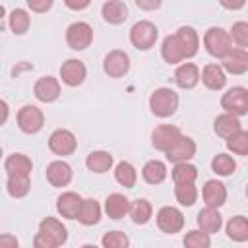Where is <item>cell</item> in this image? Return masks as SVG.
Wrapping results in <instances>:
<instances>
[{
    "label": "cell",
    "instance_id": "1",
    "mask_svg": "<svg viewBox=\"0 0 248 248\" xmlns=\"http://www.w3.org/2000/svg\"><path fill=\"white\" fill-rule=\"evenodd\" d=\"M149 108L155 116L167 118L178 108V95L169 87H159L149 97Z\"/></svg>",
    "mask_w": 248,
    "mask_h": 248
},
{
    "label": "cell",
    "instance_id": "2",
    "mask_svg": "<svg viewBox=\"0 0 248 248\" xmlns=\"http://www.w3.org/2000/svg\"><path fill=\"white\" fill-rule=\"evenodd\" d=\"M203 45H205L207 52L215 58H225L232 50V41H231L229 33L221 27H209L203 35Z\"/></svg>",
    "mask_w": 248,
    "mask_h": 248
},
{
    "label": "cell",
    "instance_id": "3",
    "mask_svg": "<svg viewBox=\"0 0 248 248\" xmlns=\"http://www.w3.org/2000/svg\"><path fill=\"white\" fill-rule=\"evenodd\" d=\"M157 35H159L157 27H155L151 21L143 19V21H138V23L132 27V31H130V41H132V45H134L136 48L147 50V48H151V46L155 45Z\"/></svg>",
    "mask_w": 248,
    "mask_h": 248
},
{
    "label": "cell",
    "instance_id": "4",
    "mask_svg": "<svg viewBox=\"0 0 248 248\" xmlns=\"http://www.w3.org/2000/svg\"><path fill=\"white\" fill-rule=\"evenodd\" d=\"M221 107L232 116H242L248 112V91L244 87H231L221 97Z\"/></svg>",
    "mask_w": 248,
    "mask_h": 248
},
{
    "label": "cell",
    "instance_id": "5",
    "mask_svg": "<svg viewBox=\"0 0 248 248\" xmlns=\"http://www.w3.org/2000/svg\"><path fill=\"white\" fill-rule=\"evenodd\" d=\"M91 41H93V29H91V25L85 23V21H76V23H72V25L68 27V31H66V43H68V46L74 48V50H83V48H87V46L91 45Z\"/></svg>",
    "mask_w": 248,
    "mask_h": 248
},
{
    "label": "cell",
    "instance_id": "6",
    "mask_svg": "<svg viewBox=\"0 0 248 248\" xmlns=\"http://www.w3.org/2000/svg\"><path fill=\"white\" fill-rule=\"evenodd\" d=\"M45 124V116L41 112V108H37L35 105H25L19 108L17 112V126L21 132L25 134H37Z\"/></svg>",
    "mask_w": 248,
    "mask_h": 248
},
{
    "label": "cell",
    "instance_id": "7",
    "mask_svg": "<svg viewBox=\"0 0 248 248\" xmlns=\"http://www.w3.org/2000/svg\"><path fill=\"white\" fill-rule=\"evenodd\" d=\"M48 147H50V151L52 153H56V155H72L74 151H76V147H78V140H76V136L70 132V130H64V128H58V130H54L52 134H50V138H48Z\"/></svg>",
    "mask_w": 248,
    "mask_h": 248
},
{
    "label": "cell",
    "instance_id": "8",
    "mask_svg": "<svg viewBox=\"0 0 248 248\" xmlns=\"http://www.w3.org/2000/svg\"><path fill=\"white\" fill-rule=\"evenodd\" d=\"M167 159L170 163H188V159H192L196 155V141L188 136H178V140L165 151Z\"/></svg>",
    "mask_w": 248,
    "mask_h": 248
},
{
    "label": "cell",
    "instance_id": "9",
    "mask_svg": "<svg viewBox=\"0 0 248 248\" xmlns=\"http://www.w3.org/2000/svg\"><path fill=\"white\" fill-rule=\"evenodd\" d=\"M157 225L163 232H169V234H174L178 232L182 227H184V215L176 209V207H170V205H165L159 209L157 213Z\"/></svg>",
    "mask_w": 248,
    "mask_h": 248
},
{
    "label": "cell",
    "instance_id": "10",
    "mask_svg": "<svg viewBox=\"0 0 248 248\" xmlns=\"http://www.w3.org/2000/svg\"><path fill=\"white\" fill-rule=\"evenodd\" d=\"M103 70L110 78H122L130 70V58H128V54L124 50H110L105 56Z\"/></svg>",
    "mask_w": 248,
    "mask_h": 248
},
{
    "label": "cell",
    "instance_id": "11",
    "mask_svg": "<svg viewBox=\"0 0 248 248\" xmlns=\"http://www.w3.org/2000/svg\"><path fill=\"white\" fill-rule=\"evenodd\" d=\"M85 74H87L85 64H83L81 60H78V58H70V60H66V62L60 66V78H62V81H64L66 85H70V87L79 85V83L85 79Z\"/></svg>",
    "mask_w": 248,
    "mask_h": 248
},
{
    "label": "cell",
    "instance_id": "12",
    "mask_svg": "<svg viewBox=\"0 0 248 248\" xmlns=\"http://www.w3.org/2000/svg\"><path fill=\"white\" fill-rule=\"evenodd\" d=\"M178 136H180V130H178L176 126L161 124V126H157V128L153 130V134H151V143H153L155 149L167 151V149L178 140Z\"/></svg>",
    "mask_w": 248,
    "mask_h": 248
},
{
    "label": "cell",
    "instance_id": "13",
    "mask_svg": "<svg viewBox=\"0 0 248 248\" xmlns=\"http://www.w3.org/2000/svg\"><path fill=\"white\" fill-rule=\"evenodd\" d=\"M33 93H35V97H37L39 101H43V103H52V101H56L58 95H60V83H58L56 78L45 76V78L37 79V83H35V87H33Z\"/></svg>",
    "mask_w": 248,
    "mask_h": 248
},
{
    "label": "cell",
    "instance_id": "14",
    "mask_svg": "<svg viewBox=\"0 0 248 248\" xmlns=\"http://www.w3.org/2000/svg\"><path fill=\"white\" fill-rule=\"evenodd\" d=\"M203 202H205V207H211V209H217L225 203L227 200V188L223 182L219 180H207L205 186H203Z\"/></svg>",
    "mask_w": 248,
    "mask_h": 248
},
{
    "label": "cell",
    "instance_id": "15",
    "mask_svg": "<svg viewBox=\"0 0 248 248\" xmlns=\"http://www.w3.org/2000/svg\"><path fill=\"white\" fill-rule=\"evenodd\" d=\"M176 41H178V46L182 50V56L184 58H192L198 48H200V39H198V33L194 27H180L176 33H174Z\"/></svg>",
    "mask_w": 248,
    "mask_h": 248
},
{
    "label": "cell",
    "instance_id": "16",
    "mask_svg": "<svg viewBox=\"0 0 248 248\" xmlns=\"http://www.w3.org/2000/svg\"><path fill=\"white\" fill-rule=\"evenodd\" d=\"M46 180L56 186V188H62L66 184H70L72 180V167L64 161H52L48 163L46 167Z\"/></svg>",
    "mask_w": 248,
    "mask_h": 248
},
{
    "label": "cell",
    "instance_id": "17",
    "mask_svg": "<svg viewBox=\"0 0 248 248\" xmlns=\"http://www.w3.org/2000/svg\"><path fill=\"white\" fill-rule=\"evenodd\" d=\"M81 198L79 194L76 192H64L58 196L56 200V209L62 217L66 219H78V213H79V207H81Z\"/></svg>",
    "mask_w": 248,
    "mask_h": 248
},
{
    "label": "cell",
    "instance_id": "18",
    "mask_svg": "<svg viewBox=\"0 0 248 248\" xmlns=\"http://www.w3.org/2000/svg\"><path fill=\"white\" fill-rule=\"evenodd\" d=\"M39 232L45 234L46 238H50L52 242H56L58 246L68 240L66 227H64L58 219H54V217H45V219L41 221V225H39Z\"/></svg>",
    "mask_w": 248,
    "mask_h": 248
},
{
    "label": "cell",
    "instance_id": "19",
    "mask_svg": "<svg viewBox=\"0 0 248 248\" xmlns=\"http://www.w3.org/2000/svg\"><path fill=\"white\" fill-rule=\"evenodd\" d=\"M174 81H176V85L182 87V89H192V87H196L198 81H200V70H198V66L192 64V62L180 64V66L176 68V72H174Z\"/></svg>",
    "mask_w": 248,
    "mask_h": 248
},
{
    "label": "cell",
    "instance_id": "20",
    "mask_svg": "<svg viewBox=\"0 0 248 248\" xmlns=\"http://www.w3.org/2000/svg\"><path fill=\"white\" fill-rule=\"evenodd\" d=\"M223 68L229 72V74H234V76H240L248 70V54L246 50L242 48H232L225 58H223Z\"/></svg>",
    "mask_w": 248,
    "mask_h": 248
},
{
    "label": "cell",
    "instance_id": "21",
    "mask_svg": "<svg viewBox=\"0 0 248 248\" xmlns=\"http://www.w3.org/2000/svg\"><path fill=\"white\" fill-rule=\"evenodd\" d=\"M6 172L8 176H29L31 174V169H33V163L27 155L23 153H14L6 159Z\"/></svg>",
    "mask_w": 248,
    "mask_h": 248
},
{
    "label": "cell",
    "instance_id": "22",
    "mask_svg": "<svg viewBox=\"0 0 248 248\" xmlns=\"http://www.w3.org/2000/svg\"><path fill=\"white\" fill-rule=\"evenodd\" d=\"M196 221H198L200 231L205 232V234H213V232H217V231L221 229V225H223L221 213H219L217 209H211V207L202 209V211L198 213V219H196Z\"/></svg>",
    "mask_w": 248,
    "mask_h": 248
},
{
    "label": "cell",
    "instance_id": "23",
    "mask_svg": "<svg viewBox=\"0 0 248 248\" xmlns=\"http://www.w3.org/2000/svg\"><path fill=\"white\" fill-rule=\"evenodd\" d=\"M202 81H203V85L207 87V89H213V91H217V89H223L225 87V83H227V78H225V72H223V68L221 66H217V64H207L205 68H203V72H202Z\"/></svg>",
    "mask_w": 248,
    "mask_h": 248
},
{
    "label": "cell",
    "instance_id": "24",
    "mask_svg": "<svg viewBox=\"0 0 248 248\" xmlns=\"http://www.w3.org/2000/svg\"><path fill=\"white\" fill-rule=\"evenodd\" d=\"M128 17V8L124 2L120 0H108L103 4V19L112 23V25H118L122 21H126Z\"/></svg>",
    "mask_w": 248,
    "mask_h": 248
},
{
    "label": "cell",
    "instance_id": "25",
    "mask_svg": "<svg viewBox=\"0 0 248 248\" xmlns=\"http://www.w3.org/2000/svg\"><path fill=\"white\" fill-rule=\"evenodd\" d=\"M105 211L110 219H120L130 211V200L122 194H110L105 202Z\"/></svg>",
    "mask_w": 248,
    "mask_h": 248
},
{
    "label": "cell",
    "instance_id": "26",
    "mask_svg": "<svg viewBox=\"0 0 248 248\" xmlns=\"http://www.w3.org/2000/svg\"><path fill=\"white\" fill-rule=\"evenodd\" d=\"M238 130H242V124H240L238 116H232L229 112H223L221 116L215 118V132H217V136H221V138L227 140L232 134H236Z\"/></svg>",
    "mask_w": 248,
    "mask_h": 248
},
{
    "label": "cell",
    "instance_id": "27",
    "mask_svg": "<svg viewBox=\"0 0 248 248\" xmlns=\"http://www.w3.org/2000/svg\"><path fill=\"white\" fill-rule=\"evenodd\" d=\"M141 176L149 184H161L167 178V167H165L163 161H157V159L147 161L141 169Z\"/></svg>",
    "mask_w": 248,
    "mask_h": 248
},
{
    "label": "cell",
    "instance_id": "28",
    "mask_svg": "<svg viewBox=\"0 0 248 248\" xmlns=\"http://www.w3.org/2000/svg\"><path fill=\"white\" fill-rule=\"evenodd\" d=\"M85 165L93 172H99V174L101 172H107L112 167V155L108 151H93V153L87 155Z\"/></svg>",
    "mask_w": 248,
    "mask_h": 248
},
{
    "label": "cell",
    "instance_id": "29",
    "mask_svg": "<svg viewBox=\"0 0 248 248\" xmlns=\"http://www.w3.org/2000/svg\"><path fill=\"white\" fill-rule=\"evenodd\" d=\"M101 219V207L95 200H83L81 202V207H79V213H78V221L83 223V225H95L99 223Z\"/></svg>",
    "mask_w": 248,
    "mask_h": 248
},
{
    "label": "cell",
    "instance_id": "30",
    "mask_svg": "<svg viewBox=\"0 0 248 248\" xmlns=\"http://www.w3.org/2000/svg\"><path fill=\"white\" fill-rule=\"evenodd\" d=\"M227 234H229L231 240H236V242L248 240V223H246V217L244 215L232 217L227 223Z\"/></svg>",
    "mask_w": 248,
    "mask_h": 248
},
{
    "label": "cell",
    "instance_id": "31",
    "mask_svg": "<svg viewBox=\"0 0 248 248\" xmlns=\"http://www.w3.org/2000/svg\"><path fill=\"white\" fill-rule=\"evenodd\" d=\"M161 54H163L165 62H169V64H178V62H182V60H184L182 50H180L178 41H176V37H174V35L165 37L163 46H161Z\"/></svg>",
    "mask_w": 248,
    "mask_h": 248
},
{
    "label": "cell",
    "instance_id": "32",
    "mask_svg": "<svg viewBox=\"0 0 248 248\" xmlns=\"http://www.w3.org/2000/svg\"><path fill=\"white\" fill-rule=\"evenodd\" d=\"M114 178L124 188H134L136 186V180H138V172H136V169L128 161H122L114 169Z\"/></svg>",
    "mask_w": 248,
    "mask_h": 248
},
{
    "label": "cell",
    "instance_id": "33",
    "mask_svg": "<svg viewBox=\"0 0 248 248\" xmlns=\"http://www.w3.org/2000/svg\"><path fill=\"white\" fill-rule=\"evenodd\" d=\"M198 178V169L190 163H176L172 169V180L174 184H194Z\"/></svg>",
    "mask_w": 248,
    "mask_h": 248
},
{
    "label": "cell",
    "instance_id": "34",
    "mask_svg": "<svg viewBox=\"0 0 248 248\" xmlns=\"http://www.w3.org/2000/svg\"><path fill=\"white\" fill-rule=\"evenodd\" d=\"M130 217H132V221L134 223H138V225H143V223H147L149 219H151V213H153V207H151V203L147 202V200H136L132 205H130Z\"/></svg>",
    "mask_w": 248,
    "mask_h": 248
},
{
    "label": "cell",
    "instance_id": "35",
    "mask_svg": "<svg viewBox=\"0 0 248 248\" xmlns=\"http://www.w3.org/2000/svg\"><path fill=\"white\" fill-rule=\"evenodd\" d=\"M6 188L12 198H23V196H27V192L31 188L29 176H8Z\"/></svg>",
    "mask_w": 248,
    "mask_h": 248
},
{
    "label": "cell",
    "instance_id": "36",
    "mask_svg": "<svg viewBox=\"0 0 248 248\" xmlns=\"http://www.w3.org/2000/svg\"><path fill=\"white\" fill-rule=\"evenodd\" d=\"M29 23H31V19H29V14H27L25 10L16 8V10L10 14V27H12V31H14L16 35H23V33L29 29Z\"/></svg>",
    "mask_w": 248,
    "mask_h": 248
},
{
    "label": "cell",
    "instance_id": "37",
    "mask_svg": "<svg viewBox=\"0 0 248 248\" xmlns=\"http://www.w3.org/2000/svg\"><path fill=\"white\" fill-rule=\"evenodd\" d=\"M211 169H213V172H217V174H221V176H227V174H232V172H234L236 163H234V159H232L231 155L219 153V155L213 157Z\"/></svg>",
    "mask_w": 248,
    "mask_h": 248
},
{
    "label": "cell",
    "instance_id": "38",
    "mask_svg": "<svg viewBox=\"0 0 248 248\" xmlns=\"http://www.w3.org/2000/svg\"><path fill=\"white\" fill-rule=\"evenodd\" d=\"M227 147L236 155H246L248 153V132L246 130H238L236 134L227 138Z\"/></svg>",
    "mask_w": 248,
    "mask_h": 248
},
{
    "label": "cell",
    "instance_id": "39",
    "mask_svg": "<svg viewBox=\"0 0 248 248\" xmlns=\"http://www.w3.org/2000/svg\"><path fill=\"white\" fill-rule=\"evenodd\" d=\"M174 196L182 205H194L198 200V190L194 184H174Z\"/></svg>",
    "mask_w": 248,
    "mask_h": 248
},
{
    "label": "cell",
    "instance_id": "40",
    "mask_svg": "<svg viewBox=\"0 0 248 248\" xmlns=\"http://www.w3.org/2000/svg\"><path fill=\"white\" fill-rule=\"evenodd\" d=\"M229 37H231L232 43H236L238 48L244 50V48L248 46V23H246V21H236V23L232 25Z\"/></svg>",
    "mask_w": 248,
    "mask_h": 248
},
{
    "label": "cell",
    "instance_id": "41",
    "mask_svg": "<svg viewBox=\"0 0 248 248\" xmlns=\"http://www.w3.org/2000/svg\"><path fill=\"white\" fill-rule=\"evenodd\" d=\"M209 244H211L209 234H205L202 231H190L184 236V246L186 248H209Z\"/></svg>",
    "mask_w": 248,
    "mask_h": 248
},
{
    "label": "cell",
    "instance_id": "42",
    "mask_svg": "<svg viewBox=\"0 0 248 248\" xmlns=\"http://www.w3.org/2000/svg\"><path fill=\"white\" fill-rule=\"evenodd\" d=\"M130 240L120 231H110L103 236V248H128Z\"/></svg>",
    "mask_w": 248,
    "mask_h": 248
},
{
    "label": "cell",
    "instance_id": "43",
    "mask_svg": "<svg viewBox=\"0 0 248 248\" xmlns=\"http://www.w3.org/2000/svg\"><path fill=\"white\" fill-rule=\"evenodd\" d=\"M33 246H35V248H58L56 242H52L50 238H46V236L41 234V232L35 234V238H33Z\"/></svg>",
    "mask_w": 248,
    "mask_h": 248
},
{
    "label": "cell",
    "instance_id": "44",
    "mask_svg": "<svg viewBox=\"0 0 248 248\" xmlns=\"http://www.w3.org/2000/svg\"><path fill=\"white\" fill-rule=\"evenodd\" d=\"M27 6L33 12H46L52 6V0H27Z\"/></svg>",
    "mask_w": 248,
    "mask_h": 248
},
{
    "label": "cell",
    "instance_id": "45",
    "mask_svg": "<svg viewBox=\"0 0 248 248\" xmlns=\"http://www.w3.org/2000/svg\"><path fill=\"white\" fill-rule=\"evenodd\" d=\"M0 248H19V242L14 234H0Z\"/></svg>",
    "mask_w": 248,
    "mask_h": 248
},
{
    "label": "cell",
    "instance_id": "46",
    "mask_svg": "<svg viewBox=\"0 0 248 248\" xmlns=\"http://www.w3.org/2000/svg\"><path fill=\"white\" fill-rule=\"evenodd\" d=\"M136 4H138V8H143V10H155V8H159V6H161V2H157V0H151V2L136 0Z\"/></svg>",
    "mask_w": 248,
    "mask_h": 248
},
{
    "label": "cell",
    "instance_id": "47",
    "mask_svg": "<svg viewBox=\"0 0 248 248\" xmlns=\"http://www.w3.org/2000/svg\"><path fill=\"white\" fill-rule=\"evenodd\" d=\"M8 114H10V108H8L6 101H2V99H0V126L8 120Z\"/></svg>",
    "mask_w": 248,
    "mask_h": 248
},
{
    "label": "cell",
    "instance_id": "48",
    "mask_svg": "<svg viewBox=\"0 0 248 248\" xmlns=\"http://www.w3.org/2000/svg\"><path fill=\"white\" fill-rule=\"evenodd\" d=\"M66 6L72 8V10H83L89 6V0H81V2H72V0H66Z\"/></svg>",
    "mask_w": 248,
    "mask_h": 248
},
{
    "label": "cell",
    "instance_id": "49",
    "mask_svg": "<svg viewBox=\"0 0 248 248\" xmlns=\"http://www.w3.org/2000/svg\"><path fill=\"white\" fill-rule=\"evenodd\" d=\"M81 248H97V246H95V244H83Z\"/></svg>",
    "mask_w": 248,
    "mask_h": 248
},
{
    "label": "cell",
    "instance_id": "50",
    "mask_svg": "<svg viewBox=\"0 0 248 248\" xmlns=\"http://www.w3.org/2000/svg\"><path fill=\"white\" fill-rule=\"evenodd\" d=\"M2 16H4V8L0 6V17H2Z\"/></svg>",
    "mask_w": 248,
    "mask_h": 248
},
{
    "label": "cell",
    "instance_id": "51",
    "mask_svg": "<svg viewBox=\"0 0 248 248\" xmlns=\"http://www.w3.org/2000/svg\"><path fill=\"white\" fill-rule=\"evenodd\" d=\"M0 157H2V147H0Z\"/></svg>",
    "mask_w": 248,
    "mask_h": 248
}]
</instances>
